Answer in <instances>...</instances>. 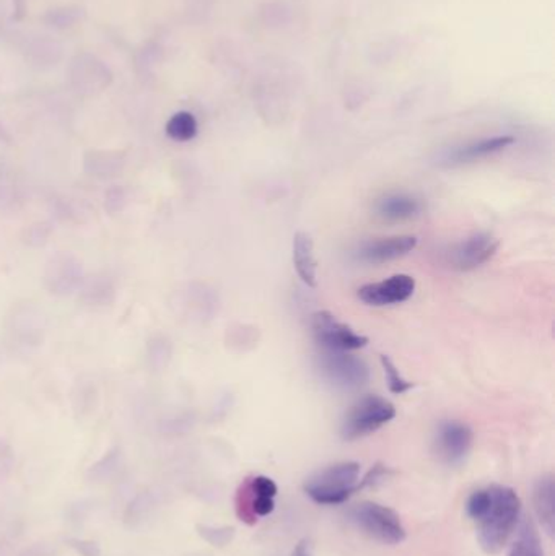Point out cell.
Here are the masks:
<instances>
[{"mask_svg":"<svg viewBox=\"0 0 555 556\" xmlns=\"http://www.w3.org/2000/svg\"><path fill=\"white\" fill-rule=\"evenodd\" d=\"M150 510L149 494L142 493L134 500L127 512H125V521L135 524V521H141V517Z\"/></svg>","mask_w":555,"mask_h":556,"instance_id":"cell-20","label":"cell"},{"mask_svg":"<svg viewBox=\"0 0 555 556\" xmlns=\"http://www.w3.org/2000/svg\"><path fill=\"white\" fill-rule=\"evenodd\" d=\"M312 327L316 342L322 350L331 352H355L367 346L368 338L360 336L344 322L337 321L328 311H318L312 317Z\"/></svg>","mask_w":555,"mask_h":556,"instance_id":"cell-6","label":"cell"},{"mask_svg":"<svg viewBox=\"0 0 555 556\" xmlns=\"http://www.w3.org/2000/svg\"><path fill=\"white\" fill-rule=\"evenodd\" d=\"M489 500H491V494H489V488H482V490H477L474 493L471 494L466 502V512L472 521H479L482 514H484L487 506H489Z\"/></svg>","mask_w":555,"mask_h":556,"instance_id":"cell-19","label":"cell"},{"mask_svg":"<svg viewBox=\"0 0 555 556\" xmlns=\"http://www.w3.org/2000/svg\"><path fill=\"white\" fill-rule=\"evenodd\" d=\"M422 210V202L409 194H388L382 197L375 205L376 217L391 223L415 219Z\"/></svg>","mask_w":555,"mask_h":556,"instance_id":"cell-11","label":"cell"},{"mask_svg":"<svg viewBox=\"0 0 555 556\" xmlns=\"http://www.w3.org/2000/svg\"><path fill=\"white\" fill-rule=\"evenodd\" d=\"M417 238L415 236H391L365 241L357 249V258L367 264H383L394 258H402L415 249Z\"/></svg>","mask_w":555,"mask_h":556,"instance_id":"cell-10","label":"cell"},{"mask_svg":"<svg viewBox=\"0 0 555 556\" xmlns=\"http://www.w3.org/2000/svg\"><path fill=\"white\" fill-rule=\"evenodd\" d=\"M351 521L360 531L373 541L384 545H398L406 541V529L396 511L373 502H363L353 506Z\"/></svg>","mask_w":555,"mask_h":556,"instance_id":"cell-3","label":"cell"},{"mask_svg":"<svg viewBox=\"0 0 555 556\" xmlns=\"http://www.w3.org/2000/svg\"><path fill=\"white\" fill-rule=\"evenodd\" d=\"M292 556H310V551H308V545H306V543H303V541H302V543H298L297 547H295V550H293V553H292Z\"/></svg>","mask_w":555,"mask_h":556,"instance_id":"cell-22","label":"cell"},{"mask_svg":"<svg viewBox=\"0 0 555 556\" xmlns=\"http://www.w3.org/2000/svg\"><path fill=\"white\" fill-rule=\"evenodd\" d=\"M293 264L302 282L308 287H316V258H314L313 239L303 231L293 236Z\"/></svg>","mask_w":555,"mask_h":556,"instance_id":"cell-13","label":"cell"},{"mask_svg":"<svg viewBox=\"0 0 555 556\" xmlns=\"http://www.w3.org/2000/svg\"><path fill=\"white\" fill-rule=\"evenodd\" d=\"M516 543L523 556H544L538 527L534 525L531 519H524L520 525V539Z\"/></svg>","mask_w":555,"mask_h":556,"instance_id":"cell-16","label":"cell"},{"mask_svg":"<svg viewBox=\"0 0 555 556\" xmlns=\"http://www.w3.org/2000/svg\"><path fill=\"white\" fill-rule=\"evenodd\" d=\"M415 280L411 275H392L386 280L360 287L357 297L368 306H390L404 303L414 295Z\"/></svg>","mask_w":555,"mask_h":556,"instance_id":"cell-9","label":"cell"},{"mask_svg":"<svg viewBox=\"0 0 555 556\" xmlns=\"http://www.w3.org/2000/svg\"><path fill=\"white\" fill-rule=\"evenodd\" d=\"M489 506L477 521V539L485 553H499L509 541L521 516V500L513 488L489 486Z\"/></svg>","mask_w":555,"mask_h":556,"instance_id":"cell-1","label":"cell"},{"mask_svg":"<svg viewBox=\"0 0 555 556\" xmlns=\"http://www.w3.org/2000/svg\"><path fill=\"white\" fill-rule=\"evenodd\" d=\"M555 483L554 477L542 475L532 488V502L534 511L538 514L542 529L552 535L554 533L555 506H554Z\"/></svg>","mask_w":555,"mask_h":556,"instance_id":"cell-12","label":"cell"},{"mask_svg":"<svg viewBox=\"0 0 555 556\" xmlns=\"http://www.w3.org/2000/svg\"><path fill=\"white\" fill-rule=\"evenodd\" d=\"M513 137H493V139H485V141H476L468 147L456 150L453 153V163H471L481 158L489 157L493 153H499L501 150L507 149L513 143Z\"/></svg>","mask_w":555,"mask_h":556,"instance_id":"cell-14","label":"cell"},{"mask_svg":"<svg viewBox=\"0 0 555 556\" xmlns=\"http://www.w3.org/2000/svg\"><path fill=\"white\" fill-rule=\"evenodd\" d=\"M474 443V433L470 426L456 420H448L438 426L435 434V451L443 463L454 465L470 454Z\"/></svg>","mask_w":555,"mask_h":556,"instance_id":"cell-8","label":"cell"},{"mask_svg":"<svg viewBox=\"0 0 555 556\" xmlns=\"http://www.w3.org/2000/svg\"><path fill=\"white\" fill-rule=\"evenodd\" d=\"M509 556H523L521 550H520V547H518V543H515V545L511 547V551H510Z\"/></svg>","mask_w":555,"mask_h":556,"instance_id":"cell-23","label":"cell"},{"mask_svg":"<svg viewBox=\"0 0 555 556\" xmlns=\"http://www.w3.org/2000/svg\"><path fill=\"white\" fill-rule=\"evenodd\" d=\"M396 416V407L380 395H367L355 402L345 414L341 434L345 441H357L373 434Z\"/></svg>","mask_w":555,"mask_h":556,"instance_id":"cell-4","label":"cell"},{"mask_svg":"<svg viewBox=\"0 0 555 556\" xmlns=\"http://www.w3.org/2000/svg\"><path fill=\"white\" fill-rule=\"evenodd\" d=\"M67 543L80 556H102V549L96 541H85V539H69Z\"/></svg>","mask_w":555,"mask_h":556,"instance_id":"cell-21","label":"cell"},{"mask_svg":"<svg viewBox=\"0 0 555 556\" xmlns=\"http://www.w3.org/2000/svg\"><path fill=\"white\" fill-rule=\"evenodd\" d=\"M382 366H383L384 376H386V383L392 394H404V392L411 391L414 387V383H409L407 379L402 377V375L399 373V369L394 366L386 355H382Z\"/></svg>","mask_w":555,"mask_h":556,"instance_id":"cell-17","label":"cell"},{"mask_svg":"<svg viewBox=\"0 0 555 556\" xmlns=\"http://www.w3.org/2000/svg\"><path fill=\"white\" fill-rule=\"evenodd\" d=\"M499 239L487 233H477V235L466 238L461 243L454 244L451 249L446 254L448 264L454 270H474L477 267L484 266L499 251Z\"/></svg>","mask_w":555,"mask_h":556,"instance_id":"cell-7","label":"cell"},{"mask_svg":"<svg viewBox=\"0 0 555 556\" xmlns=\"http://www.w3.org/2000/svg\"><path fill=\"white\" fill-rule=\"evenodd\" d=\"M320 366L329 383L344 391L360 389L370 379L367 363L349 352L324 350L321 355Z\"/></svg>","mask_w":555,"mask_h":556,"instance_id":"cell-5","label":"cell"},{"mask_svg":"<svg viewBox=\"0 0 555 556\" xmlns=\"http://www.w3.org/2000/svg\"><path fill=\"white\" fill-rule=\"evenodd\" d=\"M197 532L203 537V541H209L215 547H223L233 537L232 527H207V525H197Z\"/></svg>","mask_w":555,"mask_h":556,"instance_id":"cell-18","label":"cell"},{"mask_svg":"<svg viewBox=\"0 0 555 556\" xmlns=\"http://www.w3.org/2000/svg\"><path fill=\"white\" fill-rule=\"evenodd\" d=\"M166 133L173 141H188L194 139L197 133L196 118L191 112L174 114L166 124Z\"/></svg>","mask_w":555,"mask_h":556,"instance_id":"cell-15","label":"cell"},{"mask_svg":"<svg viewBox=\"0 0 555 556\" xmlns=\"http://www.w3.org/2000/svg\"><path fill=\"white\" fill-rule=\"evenodd\" d=\"M359 463H334L306 480L305 493L316 504H322V506L342 504L355 492H359Z\"/></svg>","mask_w":555,"mask_h":556,"instance_id":"cell-2","label":"cell"}]
</instances>
